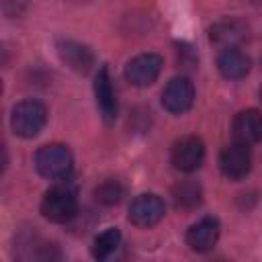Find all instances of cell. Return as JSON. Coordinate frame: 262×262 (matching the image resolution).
I'll list each match as a JSON object with an SVG mask.
<instances>
[{"instance_id":"16","label":"cell","mask_w":262,"mask_h":262,"mask_svg":"<svg viewBox=\"0 0 262 262\" xmlns=\"http://www.w3.org/2000/svg\"><path fill=\"white\" fill-rule=\"evenodd\" d=\"M121 244V231L117 227H106L104 231H100L94 242H92V256L96 260H106L108 256H113L117 252Z\"/></svg>"},{"instance_id":"12","label":"cell","mask_w":262,"mask_h":262,"mask_svg":"<svg viewBox=\"0 0 262 262\" xmlns=\"http://www.w3.org/2000/svg\"><path fill=\"white\" fill-rule=\"evenodd\" d=\"M94 96H96V104L98 111L102 115L104 121H115L117 117V98H115V90H113V82L108 76V68L100 66L96 76H94Z\"/></svg>"},{"instance_id":"3","label":"cell","mask_w":262,"mask_h":262,"mask_svg":"<svg viewBox=\"0 0 262 262\" xmlns=\"http://www.w3.org/2000/svg\"><path fill=\"white\" fill-rule=\"evenodd\" d=\"M47 123V108L43 102L27 98L20 100L18 104H14L12 115H10V127L12 131L23 137V139H31L35 135L41 133V129Z\"/></svg>"},{"instance_id":"4","label":"cell","mask_w":262,"mask_h":262,"mask_svg":"<svg viewBox=\"0 0 262 262\" xmlns=\"http://www.w3.org/2000/svg\"><path fill=\"white\" fill-rule=\"evenodd\" d=\"M172 166L180 172H194L205 160V145L196 135H184L172 145Z\"/></svg>"},{"instance_id":"15","label":"cell","mask_w":262,"mask_h":262,"mask_svg":"<svg viewBox=\"0 0 262 262\" xmlns=\"http://www.w3.org/2000/svg\"><path fill=\"white\" fill-rule=\"evenodd\" d=\"M172 199H174V205L178 209H184V211H190L194 207L201 205L203 201V190L201 186L194 182V180H180L178 184H174L172 188Z\"/></svg>"},{"instance_id":"2","label":"cell","mask_w":262,"mask_h":262,"mask_svg":"<svg viewBox=\"0 0 262 262\" xmlns=\"http://www.w3.org/2000/svg\"><path fill=\"white\" fill-rule=\"evenodd\" d=\"M35 168L43 178L49 180H66L74 168L72 151L61 143H49L37 149Z\"/></svg>"},{"instance_id":"13","label":"cell","mask_w":262,"mask_h":262,"mask_svg":"<svg viewBox=\"0 0 262 262\" xmlns=\"http://www.w3.org/2000/svg\"><path fill=\"white\" fill-rule=\"evenodd\" d=\"M217 68H219L221 76H225L229 80H239V78H244L250 72L252 59L237 45L223 47L221 53H219V57H217Z\"/></svg>"},{"instance_id":"8","label":"cell","mask_w":262,"mask_h":262,"mask_svg":"<svg viewBox=\"0 0 262 262\" xmlns=\"http://www.w3.org/2000/svg\"><path fill=\"white\" fill-rule=\"evenodd\" d=\"M194 102V86L188 78H172L162 90V104L166 111L180 115L186 113Z\"/></svg>"},{"instance_id":"9","label":"cell","mask_w":262,"mask_h":262,"mask_svg":"<svg viewBox=\"0 0 262 262\" xmlns=\"http://www.w3.org/2000/svg\"><path fill=\"white\" fill-rule=\"evenodd\" d=\"M219 219L217 217H203L201 221L192 223L186 231V246L192 252H209L219 239Z\"/></svg>"},{"instance_id":"1","label":"cell","mask_w":262,"mask_h":262,"mask_svg":"<svg viewBox=\"0 0 262 262\" xmlns=\"http://www.w3.org/2000/svg\"><path fill=\"white\" fill-rule=\"evenodd\" d=\"M78 213V194L72 184H55L41 199V215L51 223H68Z\"/></svg>"},{"instance_id":"18","label":"cell","mask_w":262,"mask_h":262,"mask_svg":"<svg viewBox=\"0 0 262 262\" xmlns=\"http://www.w3.org/2000/svg\"><path fill=\"white\" fill-rule=\"evenodd\" d=\"M260 98H262V90H260Z\"/></svg>"},{"instance_id":"14","label":"cell","mask_w":262,"mask_h":262,"mask_svg":"<svg viewBox=\"0 0 262 262\" xmlns=\"http://www.w3.org/2000/svg\"><path fill=\"white\" fill-rule=\"evenodd\" d=\"M209 37L217 45L233 47L248 37V25L237 18H223V20H217L209 29Z\"/></svg>"},{"instance_id":"10","label":"cell","mask_w":262,"mask_h":262,"mask_svg":"<svg viewBox=\"0 0 262 262\" xmlns=\"http://www.w3.org/2000/svg\"><path fill=\"white\" fill-rule=\"evenodd\" d=\"M57 53L61 57V61H66V66H70L74 72H80V74H88L94 66V53L78 43V41H72V39H57Z\"/></svg>"},{"instance_id":"5","label":"cell","mask_w":262,"mask_h":262,"mask_svg":"<svg viewBox=\"0 0 262 262\" xmlns=\"http://www.w3.org/2000/svg\"><path fill=\"white\" fill-rule=\"evenodd\" d=\"M166 213L164 201L154 192H143L135 196L129 205V221L137 227H154L162 221Z\"/></svg>"},{"instance_id":"7","label":"cell","mask_w":262,"mask_h":262,"mask_svg":"<svg viewBox=\"0 0 262 262\" xmlns=\"http://www.w3.org/2000/svg\"><path fill=\"white\" fill-rule=\"evenodd\" d=\"M219 168L223 172V176H227L229 180H239L244 178L250 168H252V154H250V145L239 143L233 139V143L225 145L219 154Z\"/></svg>"},{"instance_id":"6","label":"cell","mask_w":262,"mask_h":262,"mask_svg":"<svg viewBox=\"0 0 262 262\" xmlns=\"http://www.w3.org/2000/svg\"><path fill=\"white\" fill-rule=\"evenodd\" d=\"M162 66H164V61L158 53H141V55H135L133 59L127 61L125 78L129 84L143 88V86H149L158 80Z\"/></svg>"},{"instance_id":"17","label":"cell","mask_w":262,"mask_h":262,"mask_svg":"<svg viewBox=\"0 0 262 262\" xmlns=\"http://www.w3.org/2000/svg\"><path fill=\"white\" fill-rule=\"evenodd\" d=\"M123 194H125V188H123V184H121L119 180H115V178H108V180L100 182V184L94 188L96 201H98L100 205H106V207L121 203Z\"/></svg>"},{"instance_id":"11","label":"cell","mask_w":262,"mask_h":262,"mask_svg":"<svg viewBox=\"0 0 262 262\" xmlns=\"http://www.w3.org/2000/svg\"><path fill=\"white\" fill-rule=\"evenodd\" d=\"M233 139L246 145H254L262 139V115L256 108H244L233 119Z\"/></svg>"}]
</instances>
